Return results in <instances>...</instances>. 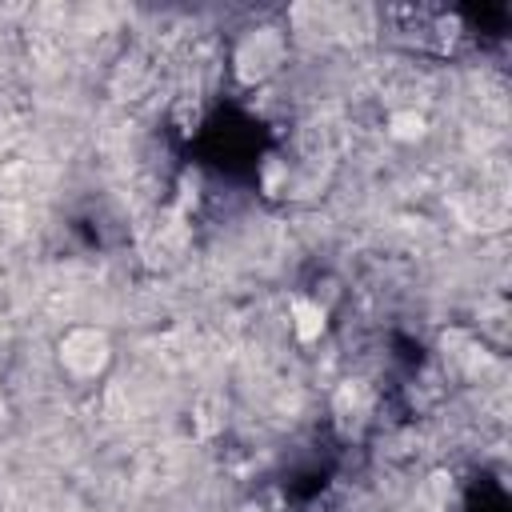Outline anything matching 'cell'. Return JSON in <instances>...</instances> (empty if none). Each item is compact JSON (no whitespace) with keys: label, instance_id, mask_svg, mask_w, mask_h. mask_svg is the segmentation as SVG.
Returning <instances> with one entry per match:
<instances>
[{"label":"cell","instance_id":"cell-1","mask_svg":"<svg viewBox=\"0 0 512 512\" xmlns=\"http://www.w3.org/2000/svg\"><path fill=\"white\" fill-rule=\"evenodd\" d=\"M280 36L272 32V28H264V32H256V36H248L244 40V48H240V72L252 80H260V76H268L276 64H280Z\"/></svg>","mask_w":512,"mask_h":512},{"label":"cell","instance_id":"cell-2","mask_svg":"<svg viewBox=\"0 0 512 512\" xmlns=\"http://www.w3.org/2000/svg\"><path fill=\"white\" fill-rule=\"evenodd\" d=\"M64 364L68 368H76V372H96L100 364H104V356H108V344H104V336L100 332H88V328H80V332H72L68 336V344H64Z\"/></svg>","mask_w":512,"mask_h":512},{"label":"cell","instance_id":"cell-3","mask_svg":"<svg viewBox=\"0 0 512 512\" xmlns=\"http://www.w3.org/2000/svg\"><path fill=\"white\" fill-rule=\"evenodd\" d=\"M292 312H296V332H300V340L320 336V328H324V308H320V304H312V300H296Z\"/></svg>","mask_w":512,"mask_h":512},{"label":"cell","instance_id":"cell-4","mask_svg":"<svg viewBox=\"0 0 512 512\" xmlns=\"http://www.w3.org/2000/svg\"><path fill=\"white\" fill-rule=\"evenodd\" d=\"M392 132H396L400 140L420 136V116H412V112H408V116H396V120H392Z\"/></svg>","mask_w":512,"mask_h":512}]
</instances>
